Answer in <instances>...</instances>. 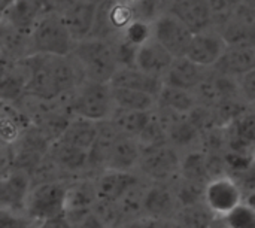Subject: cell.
Returning <instances> with one entry per match:
<instances>
[{
	"mask_svg": "<svg viewBox=\"0 0 255 228\" xmlns=\"http://www.w3.org/2000/svg\"><path fill=\"white\" fill-rule=\"evenodd\" d=\"M27 69L24 96L40 102H54L72 93L82 78L73 60L58 55L33 54L22 60Z\"/></svg>",
	"mask_w": 255,
	"mask_h": 228,
	"instance_id": "cell-1",
	"label": "cell"
},
{
	"mask_svg": "<svg viewBox=\"0 0 255 228\" xmlns=\"http://www.w3.org/2000/svg\"><path fill=\"white\" fill-rule=\"evenodd\" d=\"M70 58L78 67L82 81L109 84L120 67L114 45L103 39L90 37L78 42Z\"/></svg>",
	"mask_w": 255,
	"mask_h": 228,
	"instance_id": "cell-2",
	"label": "cell"
},
{
	"mask_svg": "<svg viewBox=\"0 0 255 228\" xmlns=\"http://www.w3.org/2000/svg\"><path fill=\"white\" fill-rule=\"evenodd\" d=\"M69 111L73 116L94 122L106 121L115 109L111 84L82 81L67 94Z\"/></svg>",
	"mask_w": 255,
	"mask_h": 228,
	"instance_id": "cell-3",
	"label": "cell"
},
{
	"mask_svg": "<svg viewBox=\"0 0 255 228\" xmlns=\"http://www.w3.org/2000/svg\"><path fill=\"white\" fill-rule=\"evenodd\" d=\"M69 179L70 178L31 185L25 200L24 215L34 224L64 217Z\"/></svg>",
	"mask_w": 255,
	"mask_h": 228,
	"instance_id": "cell-4",
	"label": "cell"
},
{
	"mask_svg": "<svg viewBox=\"0 0 255 228\" xmlns=\"http://www.w3.org/2000/svg\"><path fill=\"white\" fill-rule=\"evenodd\" d=\"M76 42L69 34L58 13L40 16L30 31V49L33 54L69 57Z\"/></svg>",
	"mask_w": 255,
	"mask_h": 228,
	"instance_id": "cell-5",
	"label": "cell"
},
{
	"mask_svg": "<svg viewBox=\"0 0 255 228\" xmlns=\"http://www.w3.org/2000/svg\"><path fill=\"white\" fill-rule=\"evenodd\" d=\"M137 173L148 182L172 184L181 172V155L169 143L142 149Z\"/></svg>",
	"mask_w": 255,
	"mask_h": 228,
	"instance_id": "cell-6",
	"label": "cell"
},
{
	"mask_svg": "<svg viewBox=\"0 0 255 228\" xmlns=\"http://www.w3.org/2000/svg\"><path fill=\"white\" fill-rule=\"evenodd\" d=\"M134 22L131 6L123 0H97L91 37L115 42Z\"/></svg>",
	"mask_w": 255,
	"mask_h": 228,
	"instance_id": "cell-7",
	"label": "cell"
},
{
	"mask_svg": "<svg viewBox=\"0 0 255 228\" xmlns=\"http://www.w3.org/2000/svg\"><path fill=\"white\" fill-rule=\"evenodd\" d=\"M244 200L245 194L236 181L227 173L211 178L203 191L205 208L220 221L241 206Z\"/></svg>",
	"mask_w": 255,
	"mask_h": 228,
	"instance_id": "cell-8",
	"label": "cell"
},
{
	"mask_svg": "<svg viewBox=\"0 0 255 228\" xmlns=\"http://www.w3.org/2000/svg\"><path fill=\"white\" fill-rule=\"evenodd\" d=\"M149 30L151 36L175 58L185 55L193 37V33L167 10L149 24Z\"/></svg>",
	"mask_w": 255,
	"mask_h": 228,
	"instance_id": "cell-9",
	"label": "cell"
},
{
	"mask_svg": "<svg viewBox=\"0 0 255 228\" xmlns=\"http://www.w3.org/2000/svg\"><path fill=\"white\" fill-rule=\"evenodd\" d=\"M226 48H227V42L223 37V34L209 28L193 34L184 57L199 64L200 67L214 69L215 64L223 57Z\"/></svg>",
	"mask_w": 255,
	"mask_h": 228,
	"instance_id": "cell-10",
	"label": "cell"
},
{
	"mask_svg": "<svg viewBox=\"0 0 255 228\" xmlns=\"http://www.w3.org/2000/svg\"><path fill=\"white\" fill-rule=\"evenodd\" d=\"M179 211V203L172 184L149 182L143 199V217L160 221H173Z\"/></svg>",
	"mask_w": 255,
	"mask_h": 228,
	"instance_id": "cell-11",
	"label": "cell"
},
{
	"mask_svg": "<svg viewBox=\"0 0 255 228\" xmlns=\"http://www.w3.org/2000/svg\"><path fill=\"white\" fill-rule=\"evenodd\" d=\"M46 157L63 176H84L88 173V152L78 149L60 139L49 142ZM91 176V175H90Z\"/></svg>",
	"mask_w": 255,
	"mask_h": 228,
	"instance_id": "cell-12",
	"label": "cell"
},
{
	"mask_svg": "<svg viewBox=\"0 0 255 228\" xmlns=\"http://www.w3.org/2000/svg\"><path fill=\"white\" fill-rule=\"evenodd\" d=\"M93 179L97 200L118 203L124 197V194L142 179V176L137 172L103 170L94 175Z\"/></svg>",
	"mask_w": 255,
	"mask_h": 228,
	"instance_id": "cell-13",
	"label": "cell"
},
{
	"mask_svg": "<svg viewBox=\"0 0 255 228\" xmlns=\"http://www.w3.org/2000/svg\"><path fill=\"white\" fill-rule=\"evenodd\" d=\"M166 10L176 16L193 34L209 30L214 22V15L206 0H175L167 4Z\"/></svg>",
	"mask_w": 255,
	"mask_h": 228,
	"instance_id": "cell-14",
	"label": "cell"
},
{
	"mask_svg": "<svg viewBox=\"0 0 255 228\" xmlns=\"http://www.w3.org/2000/svg\"><path fill=\"white\" fill-rule=\"evenodd\" d=\"M173 60L175 57L166 48H163L152 36H149L145 42L139 45L136 51L134 67L151 76L163 79Z\"/></svg>",
	"mask_w": 255,
	"mask_h": 228,
	"instance_id": "cell-15",
	"label": "cell"
},
{
	"mask_svg": "<svg viewBox=\"0 0 255 228\" xmlns=\"http://www.w3.org/2000/svg\"><path fill=\"white\" fill-rule=\"evenodd\" d=\"M30 188V175L24 170L15 169L7 176L0 179V208L24 214V206Z\"/></svg>",
	"mask_w": 255,
	"mask_h": 228,
	"instance_id": "cell-16",
	"label": "cell"
},
{
	"mask_svg": "<svg viewBox=\"0 0 255 228\" xmlns=\"http://www.w3.org/2000/svg\"><path fill=\"white\" fill-rule=\"evenodd\" d=\"M96 9L97 0H81L60 15L69 34L76 43L91 37L96 19Z\"/></svg>",
	"mask_w": 255,
	"mask_h": 228,
	"instance_id": "cell-17",
	"label": "cell"
},
{
	"mask_svg": "<svg viewBox=\"0 0 255 228\" xmlns=\"http://www.w3.org/2000/svg\"><path fill=\"white\" fill-rule=\"evenodd\" d=\"M209 75V69L200 67L199 64L193 63L187 57H178L170 64L169 70L163 76V85L194 91L203 79Z\"/></svg>",
	"mask_w": 255,
	"mask_h": 228,
	"instance_id": "cell-18",
	"label": "cell"
},
{
	"mask_svg": "<svg viewBox=\"0 0 255 228\" xmlns=\"http://www.w3.org/2000/svg\"><path fill=\"white\" fill-rule=\"evenodd\" d=\"M214 69L223 76L239 79L255 69V48L248 45H227L223 57Z\"/></svg>",
	"mask_w": 255,
	"mask_h": 228,
	"instance_id": "cell-19",
	"label": "cell"
},
{
	"mask_svg": "<svg viewBox=\"0 0 255 228\" xmlns=\"http://www.w3.org/2000/svg\"><path fill=\"white\" fill-rule=\"evenodd\" d=\"M230 151L253 154L255 148V109H245L227 124Z\"/></svg>",
	"mask_w": 255,
	"mask_h": 228,
	"instance_id": "cell-20",
	"label": "cell"
},
{
	"mask_svg": "<svg viewBox=\"0 0 255 228\" xmlns=\"http://www.w3.org/2000/svg\"><path fill=\"white\" fill-rule=\"evenodd\" d=\"M140 145L136 139L120 136L111 146L103 170H118V172H136L140 160Z\"/></svg>",
	"mask_w": 255,
	"mask_h": 228,
	"instance_id": "cell-21",
	"label": "cell"
},
{
	"mask_svg": "<svg viewBox=\"0 0 255 228\" xmlns=\"http://www.w3.org/2000/svg\"><path fill=\"white\" fill-rule=\"evenodd\" d=\"M111 87L112 88H126V90H134L140 93L151 94L157 99L163 81L160 78L151 76L142 70H139L134 66L130 67H118L115 75L111 79Z\"/></svg>",
	"mask_w": 255,
	"mask_h": 228,
	"instance_id": "cell-22",
	"label": "cell"
},
{
	"mask_svg": "<svg viewBox=\"0 0 255 228\" xmlns=\"http://www.w3.org/2000/svg\"><path fill=\"white\" fill-rule=\"evenodd\" d=\"M28 55H31L30 34L0 18V58L6 61H19Z\"/></svg>",
	"mask_w": 255,
	"mask_h": 228,
	"instance_id": "cell-23",
	"label": "cell"
},
{
	"mask_svg": "<svg viewBox=\"0 0 255 228\" xmlns=\"http://www.w3.org/2000/svg\"><path fill=\"white\" fill-rule=\"evenodd\" d=\"M94 176L84 175L69 179L66 191V212L90 211L94 205L96 191H94Z\"/></svg>",
	"mask_w": 255,
	"mask_h": 228,
	"instance_id": "cell-24",
	"label": "cell"
},
{
	"mask_svg": "<svg viewBox=\"0 0 255 228\" xmlns=\"http://www.w3.org/2000/svg\"><path fill=\"white\" fill-rule=\"evenodd\" d=\"M96 137H97V122L79 116H72L57 139L88 152Z\"/></svg>",
	"mask_w": 255,
	"mask_h": 228,
	"instance_id": "cell-25",
	"label": "cell"
},
{
	"mask_svg": "<svg viewBox=\"0 0 255 228\" xmlns=\"http://www.w3.org/2000/svg\"><path fill=\"white\" fill-rule=\"evenodd\" d=\"M149 118H151V112H137V111L115 108L108 121L120 136L137 139L139 134L146 127Z\"/></svg>",
	"mask_w": 255,
	"mask_h": 228,
	"instance_id": "cell-26",
	"label": "cell"
},
{
	"mask_svg": "<svg viewBox=\"0 0 255 228\" xmlns=\"http://www.w3.org/2000/svg\"><path fill=\"white\" fill-rule=\"evenodd\" d=\"M157 108L181 115H190L199 108V102L193 91L163 85L157 96Z\"/></svg>",
	"mask_w": 255,
	"mask_h": 228,
	"instance_id": "cell-27",
	"label": "cell"
},
{
	"mask_svg": "<svg viewBox=\"0 0 255 228\" xmlns=\"http://www.w3.org/2000/svg\"><path fill=\"white\" fill-rule=\"evenodd\" d=\"M112 97L115 108L137 111V112H152L157 106V99L151 94L126 90V88H112Z\"/></svg>",
	"mask_w": 255,
	"mask_h": 228,
	"instance_id": "cell-28",
	"label": "cell"
},
{
	"mask_svg": "<svg viewBox=\"0 0 255 228\" xmlns=\"http://www.w3.org/2000/svg\"><path fill=\"white\" fill-rule=\"evenodd\" d=\"M91 214L102 228H123L126 221L118 203L96 200L91 206Z\"/></svg>",
	"mask_w": 255,
	"mask_h": 228,
	"instance_id": "cell-29",
	"label": "cell"
},
{
	"mask_svg": "<svg viewBox=\"0 0 255 228\" xmlns=\"http://www.w3.org/2000/svg\"><path fill=\"white\" fill-rule=\"evenodd\" d=\"M164 1L166 0H137L134 4H131L134 21L143 22V24H151L161 13L166 12L163 9Z\"/></svg>",
	"mask_w": 255,
	"mask_h": 228,
	"instance_id": "cell-30",
	"label": "cell"
},
{
	"mask_svg": "<svg viewBox=\"0 0 255 228\" xmlns=\"http://www.w3.org/2000/svg\"><path fill=\"white\" fill-rule=\"evenodd\" d=\"M221 221L226 228H255V209L244 202Z\"/></svg>",
	"mask_w": 255,
	"mask_h": 228,
	"instance_id": "cell-31",
	"label": "cell"
},
{
	"mask_svg": "<svg viewBox=\"0 0 255 228\" xmlns=\"http://www.w3.org/2000/svg\"><path fill=\"white\" fill-rule=\"evenodd\" d=\"M31 220H28L24 214L12 212L0 208V228H36Z\"/></svg>",
	"mask_w": 255,
	"mask_h": 228,
	"instance_id": "cell-32",
	"label": "cell"
},
{
	"mask_svg": "<svg viewBox=\"0 0 255 228\" xmlns=\"http://www.w3.org/2000/svg\"><path fill=\"white\" fill-rule=\"evenodd\" d=\"M229 175L236 181V184L239 185V188L242 190L245 196L255 193V161L248 164L245 169L229 173Z\"/></svg>",
	"mask_w": 255,
	"mask_h": 228,
	"instance_id": "cell-33",
	"label": "cell"
},
{
	"mask_svg": "<svg viewBox=\"0 0 255 228\" xmlns=\"http://www.w3.org/2000/svg\"><path fill=\"white\" fill-rule=\"evenodd\" d=\"M15 170V149L12 143L0 139V179Z\"/></svg>",
	"mask_w": 255,
	"mask_h": 228,
	"instance_id": "cell-34",
	"label": "cell"
},
{
	"mask_svg": "<svg viewBox=\"0 0 255 228\" xmlns=\"http://www.w3.org/2000/svg\"><path fill=\"white\" fill-rule=\"evenodd\" d=\"M238 88L242 102L248 105H255V69L238 79Z\"/></svg>",
	"mask_w": 255,
	"mask_h": 228,
	"instance_id": "cell-35",
	"label": "cell"
},
{
	"mask_svg": "<svg viewBox=\"0 0 255 228\" xmlns=\"http://www.w3.org/2000/svg\"><path fill=\"white\" fill-rule=\"evenodd\" d=\"M214 18L217 16H232L242 4L244 0H206Z\"/></svg>",
	"mask_w": 255,
	"mask_h": 228,
	"instance_id": "cell-36",
	"label": "cell"
},
{
	"mask_svg": "<svg viewBox=\"0 0 255 228\" xmlns=\"http://www.w3.org/2000/svg\"><path fill=\"white\" fill-rule=\"evenodd\" d=\"M170 223L154 220V218H149V217H139V218L127 223L123 228H170Z\"/></svg>",
	"mask_w": 255,
	"mask_h": 228,
	"instance_id": "cell-37",
	"label": "cell"
},
{
	"mask_svg": "<svg viewBox=\"0 0 255 228\" xmlns=\"http://www.w3.org/2000/svg\"><path fill=\"white\" fill-rule=\"evenodd\" d=\"M78 1H81V0H52V3H54V10H55V13L61 15L64 10H67L69 7H72V6L76 4Z\"/></svg>",
	"mask_w": 255,
	"mask_h": 228,
	"instance_id": "cell-38",
	"label": "cell"
},
{
	"mask_svg": "<svg viewBox=\"0 0 255 228\" xmlns=\"http://www.w3.org/2000/svg\"><path fill=\"white\" fill-rule=\"evenodd\" d=\"M248 12H251L253 15H255V0H244V4H242Z\"/></svg>",
	"mask_w": 255,
	"mask_h": 228,
	"instance_id": "cell-39",
	"label": "cell"
},
{
	"mask_svg": "<svg viewBox=\"0 0 255 228\" xmlns=\"http://www.w3.org/2000/svg\"><path fill=\"white\" fill-rule=\"evenodd\" d=\"M10 3V0H0V18L3 16V12L6 9V6Z\"/></svg>",
	"mask_w": 255,
	"mask_h": 228,
	"instance_id": "cell-40",
	"label": "cell"
},
{
	"mask_svg": "<svg viewBox=\"0 0 255 228\" xmlns=\"http://www.w3.org/2000/svg\"><path fill=\"white\" fill-rule=\"evenodd\" d=\"M251 155H253V160L255 161V148H254V151H253V154H251Z\"/></svg>",
	"mask_w": 255,
	"mask_h": 228,
	"instance_id": "cell-41",
	"label": "cell"
},
{
	"mask_svg": "<svg viewBox=\"0 0 255 228\" xmlns=\"http://www.w3.org/2000/svg\"><path fill=\"white\" fill-rule=\"evenodd\" d=\"M167 1H169V3H170V1H175V0H167Z\"/></svg>",
	"mask_w": 255,
	"mask_h": 228,
	"instance_id": "cell-42",
	"label": "cell"
},
{
	"mask_svg": "<svg viewBox=\"0 0 255 228\" xmlns=\"http://www.w3.org/2000/svg\"><path fill=\"white\" fill-rule=\"evenodd\" d=\"M254 106H255V105H254ZM254 109H255V108H254Z\"/></svg>",
	"mask_w": 255,
	"mask_h": 228,
	"instance_id": "cell-43",
	"label": "cell"
}]
</instances>
